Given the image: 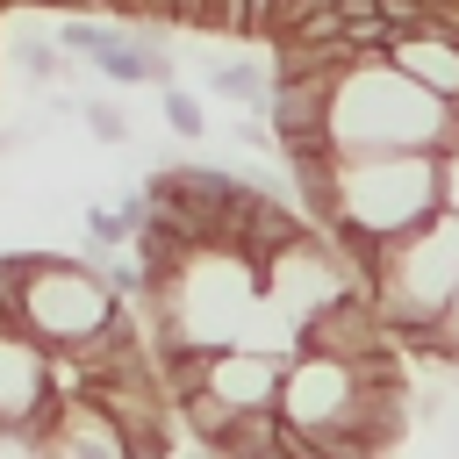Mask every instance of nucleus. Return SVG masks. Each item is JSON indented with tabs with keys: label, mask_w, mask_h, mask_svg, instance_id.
Masks as SVG:
<instances>
[{
	"label": "nucleus",
	"mask_w": 459,
	"mask_h": 459,
	"mask_svg": "<svg viewBox=\"0 0 459 459\" xmlns=\"http://www.w3.org/2000/svg\"><path fill=\"white\" fill-rule=\"evenodd\" d=\"M280 416L301 437H366V445H394L409 430V387L387 366H359V359H330V351H294L287 380H280Z\"/></svg>",
	"instance_id": "f257e3e1"
},
{
	"label": "nucleus",
	"mask_w": 459,
	"mask_h": 459,
	"mask_svg": "<svg viewBox=\"0 0 459 459\" xmlns=\"http://www.w3.org/2000/svg\"><path fill=\"white\" fill-rule=\"evenodd\" d=\"M452 136H459L452 100H437L430 86H416L387 57H359L330 86V151L337 158H359V151H445Z\"/></svg>",
	"instance_id": "f03ea898"
},
{
	"label": "nucleus",
	"mask_w": 459,
	"mask_h": 459,
	"mask_svg": "<svg viewBox=\"0 0 459 459\" xmlns=\"http://www.w3.org/2000/svg\"><path fill=\"white\" fill-rule=\"evenodd\" d=\"M445 215V151H359L330 158V215L316 230H359L402 244Z\"/></svg>",
	"instance_id": "7ed1b4c3"
},
{
	"label": "nucleus",
	"mask_w": 459,
	"mask_h": 459,
	"mask_svg": "<svg viewBox=\"0 0 459 459\" xmlns=\"http://www.w3.org/2000/svg\"><path fill=\"white\" fill-rule=\"evenodd\" d=\"M122 308H129V301L108 287V273H100L93 258H50V251H36L14 323H22L36 344H50V351H86L93 337H108V330L122 323Z\"/></svg>",
	"instance_id": "20e7f679"
},
{
	"label": "nucleus",
	"mask_w": 459,
	"mask_h": 459,
	"mask_svg": "<svg viewBox=\"0 0 459 459\" xmlns=\"http://www.w3.org/2000/svg\"><path fill=\"white\" fill-rule=\"evenodd\" d=\"M244 179H230L222 165H158L151 179H143V201L158 208V215H172L194 244H230V222H237V208H244Z\"/></svg>",
	"instance_id": "39448f33"
},
{
	"label": "nucleus",
	"mask_w": 459,
	"mask_h": 459,
	"mask_svg": "<svg viewBox=\"0 0 459 459\" xmlns=\"http://www.w3.org/2000/svg\"><path fill=\"white\" fill-rule=\"evenodd\" d=\"M258 280H265V301L301 330L308 316H323L330 301H344L359 280H351V265L337 258V244L323 237V230H308L301 244H287V251H273L265 265H258Z\"/></svg>",
	"instance_id": "423d86ee"
},
{
	"label": "nucleus",
	"mask_w": 459,
	"mask_h": 459,
	"mask_svg": "<svg viewBox=\"0 0 459 459\" xmlns=\"http://www.w3.org/2000/svg\"><path fill=\"white\" fill-rule=\"evenodd\" d=\"M57 416V380H50V344H36L29 330H0V437L14 445H43Z\"/></svg>",
	"instance_id": "0eeeda50"
},
{
	"label": "nucleus",
	"mask_w": 459,
	"mask_h": 459,
	"mask_svg": "<svg viewBox=\"0 0 459 459\" xmlns=\"http://www.w3.org/2000/svg\"><path fill=\"white\" fill-rule=\"evenodd\" d=\"M301 351H330V359H359V366H387L394 337H387V316L373 301V287H351L344 301H330L323 316L301 323Z\"/></svg>",
	"instance_id": "6e6552de"
},
{
	"label": "nucleus",
	"mask_w": 459,
	"mask_h": 459,
	"mask_svg": "<svg viewBox=\"0 0 459 459\" xmlns=\"http://www.w3.org/2000/svg\"><path fill=\"white\" fill-rule=\"evenodd\" d=\"M294 351H265V344H222L201 359V387L230 409H280V380H287Z\"/></svg>",
	"instance_id": "1a4fd4ad"
},
{
	"label": "nucleus",
	"mask_w": 459,
	"mask_h": 459,
	"mask_svg": "<svg viewBox=\"0 0 459 459\" xmlns=\"http://www.w3.org/2000/svg\"><path fill=\"white\" fill-rule=\"evenodd\" d=\"M36 459H136V437H129L93 394H79V402H57Z\"/></svg>",
	"instance_id": "9d476101"
},
{
	"label": "nucleus",
	"mask_w": 459,
	"mask_h": 459,
	"mask_svg": "<svg viewBox=\"0 0 459 459\" xmlns=\"http://www.w3.org/2000/svg\"><path fill=\"white\" fill-rule=\"evenodd\" d=\"M416 86H430L437 100H459V22H423V29H402L394 57Z\"/></svg>",
	"instance_id": "9b49d317"
},
{
	"label": "nucleus",
	"mask_w": 459,
	"mask_h": 459,
	"mask_svg": "<svg viewBox=\"0 0 459 459\" xmlns=\"http://www.w3.org/2000/svg\"><path fill=\"white\" fill-rule=\"evenodd\" d=\"M308 237V222L287 208V201H273V194H244V208H237V222H230V251H244L251 265H265L273 251H287V244H301Z\"/></svg>",
	"instance_id": "f8f14e48"
},
{
	"label": "nucleus",
	"mask_w": 459,
	"mask_h": 459,
	"mask_svg": "<svg viewBox=\"0 0 459 459\" xmlns=\"http://www.w3.org/2000/svg\"><path fill=\"white\" fill-rule=\"evenodd\" d=\"M93 72L115 79V86H172V57H165L158 36H143V29H115L108 50L93 57Z\"/></svg>",
	"instance_id": "ddd939ff"
},
{
	"label": "nucleus",
	"mask_w": 459,
	"mask_h": 459,
	"mask_svg": "<svg viewBox=\"0 0 459 459\" xmlns=\"http://www.w3.org/2000/svg\"><path fill=\"white\" fill-rule=\"evenodd\" d=\"M208 93H222V100H237V108H265V100H273V79H265L251 57H230V65L208 72Z\"/></svg>",
	"instance_id": "4468645a"
},
{
	"label": "nucleus",
	"mask_w": 459,
	"mask_h": 459,
	"mask_svg": "<svg viewBox=\"0 0 459 459\" xmlns=\"http://www.w3.org/2000/svg\"><path fill=\"white\" fill-rule=\"evenodd\" d=\"M14 72H22L29 86H50V79L65 72V43H57V36H14Z\"/></svg>",
	"instance_id": "2eb2a0df"
},
{
	"label": "nucleus",
	"mask_w": 459,
	"mask_h": 459,
	"mask_svg": "<svg viewBox=\"0 0 459 459\" xmlns=\"http://www.w3.org/2000/svg\"><path fill=\"white\" fill-rule=\"evenodd\" d=\"M108 36H115V22H93V14H65V22H57V43H65L72 57H86V65L108 50Z\"/></svg>",
	"instance_id": "dca6fc26"
},
{
	"label": "nucleus",
	"mask_w": 459,
	"mask_h": 459,
	"mask_svg": "<svg viewBox=\"0 0 459 459\" xmlns=\"http://www.w3.org/2000/svg\"><path fill=\"white\" fill-rule=\"evenodd\" d=\"M186 29H215V36H244V0H194Z\"/></svg>",
	"instance_id": "f3484780"
},
{
	"label": "nucleus",
	"mask_w": 459,
	"mask_h": 459,
	"mask_svg": "<svg viewBox=\"0 0 459 459\" xmlns=\"http://www.w3.org/2000/svg\"><path fill=\"white\" fill-rule=\"evenodd\" d=\"M165 129H172V136H201V129H208L201 100H194L186 86H165Z\"/></svg>",
	"instance_id": "a211bd4d"
},
{
	"label": "nucleus",
	"mask_w": 459,
	"mask_h": 459,
	"mask_svg": "<svg viewBox=\"0 0 459 459\" xmlns=\"http://www.w3.org/2000/svg\"><path fill=\"white\" fill-rule=\"evenodd\" d=\"M79 115H86V136H93V143H129V122H122L115 100H86Z\"/></svg>",
	"instance_id": "6ab92c4d"
},
{
	"label": "nucleus",
	"mask_w": 459,
	"mask_h": 459,
	"mask_svg": "<svg viewBox=\"0 0 459 459\" xmlns=\"http://www.w3.org/2000/svg\"><path fill=\"white\" fill-rule=\"evenodd\" d=\"M186 7H194V0H143V22H158V29L179 22V29H186Z\"/></svg>",
	"instance_id": "aec40b11"
},
{
	"label": "nucleus",
	"mask_w": 459,
	"mask_h": 459,
	"mask_svg": "<svg viewBox=\"0 0 459 459\" xmlns=\"http://www.w3.org/2000/svg\"><path fill=\"white\" fill-rule=\"evenodd\" d=\"M445 215H459V136L445 143Z\"/></svg>",
	"instance_id": "412c9836"
},
{
	"label": "nucleus",
	"mask_w": 459,
	"mask_h": 459,
	"mask_svg": "<svg viewBox=\"0 0 459 459\" xmlns=\"http://www.w3.org/2000/svg\"><path fill=\"white\" fill-rule=\"evenodd\" d=\"M344 14H387V0H344Z\"/></svg>",
	"instance_id": "4be33fe9"
},
{
	"label": "nucleus",
	"mask_w": 459,
	"mask_h": 459,
	"mask_svg": "<svg viewBox=\"0 0 459 459\" xmlns=\"http://www.w3.org/2000/svg\"><path fill=\"white\" fill-rule=\"evenodd\" d=\"M294 7H301V0H280V14H273V36H280V29L294 22Z\"/></svg>",
	"instance_id": "5701e85b"
},
{
	"label": "nucleus",
	"mask_w": 459,
	"mask_h": 459,
	"mask_svg": "<svg viewBox=\"0 0 459 459\" xmlns=\"http://www.w3.org/2000/svg\"><path fill=\"white\" fill-rule=\"evenodd\" d=\"M0 330H22V323H14V316H7V308H0Z\"/></svg>",
	"instance_id": "b1692460"
}]
</instances>
